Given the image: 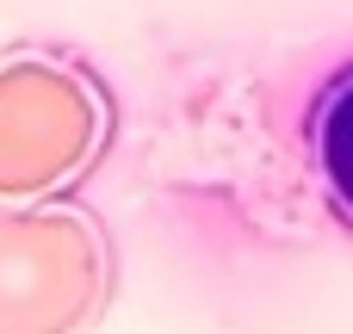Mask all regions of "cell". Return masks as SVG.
Returning <instances> with one entry per match:
<instances>
[{
  "mask_svg": "<svg viewBox=\"0 0 353 334\" xmlns=\"http://www.w3.org/2000/svg\"><path fill=\"white\" fill-rule=\"evenodd\" d=\"M304 149H310V167H316L329 211L341 223H353V62L316 87L310 118H304Z\"/></svg>",
  "mask_w": 353,
  "mask_h": 334,
  "instance_id": "6da1fadb",
  "label": "cell"
}]
</instances>
